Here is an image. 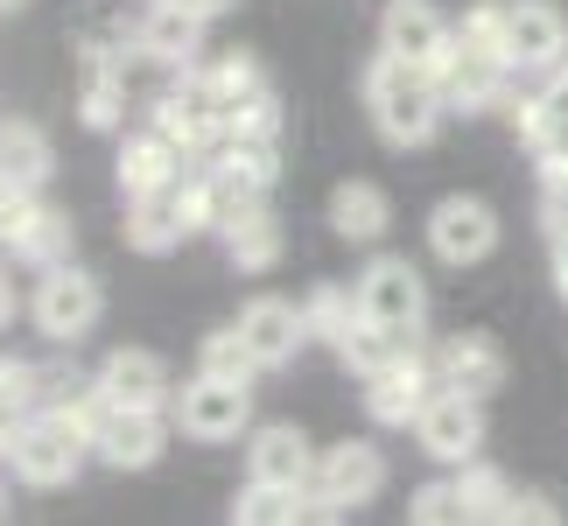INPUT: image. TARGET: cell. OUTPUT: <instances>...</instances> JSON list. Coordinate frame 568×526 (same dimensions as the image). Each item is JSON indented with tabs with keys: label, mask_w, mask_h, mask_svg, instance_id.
Returning <instances> with one entry per match:
<instances>
[{
	"label": "cell",
	"mask_w": 568,
	"mask_h": 526,
	"mask_svg": "<svg viewBox=\"0 0 568 526\" xmlns=\"http://www.w3.org/2000/svg\"><path fill=\"white\" fill-rule=\"evenodd\" d=\"M365 105H373L379 134L400 141V148H422L435 127H443V113H449L435 71H422V63H407V57H393V50H379L373 71H365Z\"/></svg>",
	"instance_id": "obj_1"
},
{
	"label": "cell",
	"mask_w": 568,
	"mask_h": 526,
	"mask_svg": "<svg viewBox=\"0 0 568 526\" xmlns=\"http://www.w3.org/2000/svg\"><path fill=\"white\" fill-rule=\"evenodd\" d=\"M84 449H92V435H84L63 407H42L29 428L14 435V449H8V464L21 485H36V492H50V485H71L78 464H84Z\"/></svg>",
	"instance_id": "obj_2"
},
{
	"label": "cell",
	"mask_w": 568,
	"mask_h": 526,
	"mask_svg": "<svg viewBox=\"0 0 568 526\" xmlns=\"http://www.w3.org/2000/svg\"><path fill=\"white\" fill-rule=\"evenodd\" d=\"M358 310H365V323H379V331L422 337V316H428L422 274H414L407 260H373L365 281H358Z\"/></svg>",
	"instance_id": "obj_3"
},
{
	"label": "cell",
	"mask_w": 568,
	"mask_h": 526,
	"mask_svg": "<svg viewBox=\"0 0 568 526\" xmlns=\"http://www.w3.org/2000/svg\"><path fill=\"white\" fill-rule=\"evenodd\" d=\"M176 422H183V435H196V443H232V435L253 422V393L239 380L196 372V380L176 393Z\"/></svg>",
	"instance_id": "obj_4"
},
{
	"label": "cell",
	"mask_w": 568,
	"mask_h": 526,
	"mask_svg": "<svg viewBox=\"0 0 568 526\" xmlns=\"http://www.w3.org/2000/svg\"><path fill=\"white\" fill-rule=\"evenodd\" d=\"M428 246H435V260H449V267H477V260L498 246V211L485 196H443V204L428 211Z\"/></svg>",
	"instance_id": "obj_5"
},
{
	"label": "cell",
	"mask_w": 568,
	"mask_h": 526,
	"mask_svg": "<svg viewBox=\"0 0 568 526\" xmlns=\"http://www.w3.org/2000/svg\"><path fill=\"white\" fill-rule=\"evenodd\" d=\"M99 281L92 274H78V267H50L42 274V289H36V331L50 337V344H78L84 331L99 323Z\"/></svg>",
	"instance_id": "obj_6"
},
{
	"label": "cell",
	"mask_w": 568,
	"mask_h": 526,
	"mask_svg": "<svg viewBox=\"0 0 568 526\" xmlns=\"http://www.w3.org/2000/svg\"><path fill=\"white\" fill-rule=\"evenodd\" d=\"M435 393H443L435 365L407 351L400 365H386V372H373V380H365V414H373L379 428H414V422H422V407L435 401Z\"/></svg>",
	"instance_id": "obj_7"
},
{
	"label": "cell",
	"mask_w": 568,
	"mask_h": 526,
	"mask_svg": "<svg viewBox=\"0 0 568 526\" xmlns=\"http://www.w3.org/2000/svg\"><path fill=\"white\" fill-rule=\"evenodd\" d=\"M414 435H422V449L435 456V464H456L464 471L477 449H485V414H477L470 393H435V401L422 407V422H414Z\"/></svg>",
	"instance_id": "obj_8"
},
{
	"label": "cell",
	"mask_w": 568,
	"mask_h": 526,
	"mask_svg": "<svg viewBox=\"0 0 568 526\" xmlns=\"http://www.w3.org/2000/svg\"><path fill=\"white\" fill-rule=\"evenodd\" d=\"M379 50L422 63V71H435V63L456 50V29L443 21V8H435V0H393L386 21H379Z\"/></svg>",
	"instance_id": "obj_9"
},
{
	"label": "cell",
	"mask_w": 568,
	"mask_h": 526,
	"mask_svg": "<svg viewBox=\"0 0 568 526\" xmlns=\"http://www.w3.org/2000/svg\"><path fill=\"white\" fill-rule=\"evenodd\" d=\"M506 57H513V71H555L568 57V21L555 0H513L506 8Z\"/></svg>",
	"instance_id": "obj_10"
},
{
	"label": "cell",
	"mask_w": 568,
	"mask_h": 526,
	"mask_svg": "<svg viewBox=\"0 0 568 526\" xmlns=\"http://www.w3.org/2000/svg\"><path fill=\"white\" fill-rule=\"evenodd\" d=\"M435 380H443L449 393H470V401H485V393L506 386V351H498L485 331H464V337H443L428 351Z\"/></svg>",
	"instance_id": "obj_11"
},
{
	"label": "cell",
	"mask_w": 568,
	"mask_h": 526,
	"mask_svg": "<svg viewBox=\"0 0 568 526\" xmlns=\"http://www.w3.org/2000/svg\"><path fill=\"white\" fill-rule=\"evenodd\" d=\"M239 337H246V351L260 358V372H274L310 344V316H302L288 295H260V302H246V316H239Z\"/></svg>",
	"instance_id": "obj_12"
},
{
	"label": "cell",
	"mask_w": 568,
	"mask_h": 526,
	"mask_svg": "<svg viewBox=\"0 0 568 526\" xmlns=\"http://www.w3.org/2000/svg\"><path fill=\"white\" fill-rule=\"evenodd\" d=\"M310 485L331 492L344 513H352V506H373L379 485H386V456L373 443H337V449L316 456V477H310Z\"/></svg>",
	"instance_id": "obj_13"
},
{
	"label": "cell",
	"mask_w": 568,
	"mask_h": 526,
	"mask_svg": "<svg viewBox=\"0 0 568 526\" xmlns=\"http://www.w3.org/2000/svg\"><path fill=\"white\" fill-rule=\"evenodd\" d=\"M162 443H169L162 407H113V414L99 422V435H92V449H99L113 471H148V464L162 456Z\"/></svg>",
	"instance_id": "obj_14"
},
{
	"label": "cell",
	"mask_w": 568,
	"mask_h": 526,
	"mask_svg": "<svg viewBox=\"0 0 568 526\" xmlns=\"http://www.w3.org/2000/svg\"><path fill=\"white\" fill-rule=\"evenodd\" d=\"M506 78H513V63L506 57H477V50H456L435 63V84H443V99L449 105H464V113H485V105L506 99Z\"/></svg>",
	"instance_id": "obj_15"
},
{
	"label": "cell",
	"mask_w": 568,
	"mask_h": 526,
	"mask_svg": "<svg viewBox=\"0 0 568 526\" xmlns=\"http://www.w3.org/2000/svg\"><path fill=\"white\" fill-rule=\"evenodd\" d=\"M99 386H105L113 407H162L169 401V365L155 351H141V344H120V351H105Z\"/></svg>",
	"instance_id": "obj_16"
},
{
	"label": "cell",
	"mask_w": 568,
	"mask_h": 526,
	"mask_svg": "<svg viewBox=\"0 0 568 526\" xmlns=\"http://www.w3.org/2000/svg\"><path fill=\"white\" fill-rule=\"evenodd\" d=\"M134 42H141V50L155 57V63H169V71H190V63L204 57V14L155 0V8H148V21L134 29Z\"/></svg>",
	"instance_id": "obj_17"
},
{
	"label": "cell",
	"mask_w": 568,
	"mask_h": 526,
	"mask_svg": "<svg viewBox=\"0 0 568 526\" xmlns=\"http://www.w3.org/2000/svg\"><path fill=\"white\" fill-rule=\"evenodd\" d=\"M183 155H190V148H183V141H169L162 127H148V134H134V141L120 148V183H126V196L176 190V183H183Z\"/></svg>",
	"instance_id": "obj_18"
},
{
	"label": "cell",
	"mask_w": 568,
	"mask_h": 526,
	"mask_svg": "<svg viewBox=\"0 0 568 526\" xmlns=\"http://www.w3.org/2000/svg\"><path fill=\"white\" fill-rule=\"evenodd\" d=\"M253 477L260 485H288V492H302L316 477V449H310V435L302 428H288V422H274V428H260L253 435Z\"/></svg>",
	"instance_id": "obj_19"
},
{
	"label": "cell",
	"mask_w": 568,
	"mask_h": 526,
	"mask_svg": "<svg viewBox=\"0 0 568 526\" xmlns=\"http://www.w3.org/2000/svg\"><path fill=\"white\" fill-rule=\"evenodd\" d=\"M217 239H225V253H232L239 274H267L274 260H281V218L260 204V196H253L246 211H232L225 225H217Z\"/></svg>",
	"instance_id": "obj_20"
},
{
	"label": "cell",
	"mask_w": 568,
	"mask_h": 526,
	"mask_svg": "<svg viewBox=\"0 0 568 526\" xmlns=\"http://www.w3.org/2000/svg\"><path fill=\"white\" fill-rule=\"evenodd\" d=\"M190 225L176 211V190H148V196H126V246L134 253H169L183 246Z\"/></svg>",
	"instance_id": "obj_21"
},
{
	"label": "cell",
	"mask_w": 568,
	"mask_h": 526,
	"mask_svg": "<svg viewBox=\"0 0 568 526\" xmlns=\"http://www.w3.org/2000/svg\"><path fill=\"white\" fill-rule=\"evenodd\" d=\"M42 414V365L29 358H0V456L14 449V435Z\"/></svg>",
	"instance_id": "obj_22"
},
{
	"label": "cell",
	"mask_w": 568,
	"mask_h": 526,
	"mask_svg": "<svg viewBox=\"0 0 568 526\" xmlns=\"http://www.w3.org/2000/svg\"><path fill=\"white\" fill-rule=\"evenodd\" d=\"M50 169H57V155H50V141H42L29 120H0V175H8V183L42 190Z\"/></svg>",
	"instance_id": "obj_23"
},
{
	"label": "cell",
	"mask_w": 568,
	"mask_h": 526,
	"mask_svg": "<svg viewBox=\"0 0 568 526\" xmlns=\"http://www.w3.org/2000/svg\"><path fill=\"white\" fill-rule=\"evenodd\" d=\"M393 225V211H386V190H373V183H337L331 190V232L337 239H379Z\"/></svg>",
	"instance_id": "obj_24"
},
{
	"label": "cell",
	"mask_w": 568,
	"mask_h": 526,
	"mask_svg": "<svg viewBox=\"0 0 568 526\" xmlns=\"http://www.w3.org/2000/svg\"><path fill=\"white\" fill-rule=\"evenodd\" d=\"M407 351H414V337H400V331H379V323H365V316H358V331H352V337L337 344V358L352 365L358 380H373V372H386V365H400Z\"/></svg>",
	"instance_id": "obj_25"
},
{
	"label": "cell",
	"mask_w": 568,
	"mask_h": 526,
	"mask_svg": "<svg viewBox=\"0 0 568 526\" xmlns=\"http://www.w3.org/2000/svg\"><path fill=\"white\" fill-rule=\"evenodd\" d=\"M302 316H310V337H323V344H344L358 331V295H344V289H331V281H323V289H310V302H302Z\"/></svg>",
	"instance_id": "obj_26"
},
{
	"label": "cell",
	"mask_w": 568,
	"mask_h": 526,
	"mask_svg": "<svg viewBox=\"0 0 568 526\" xmlns=\"http://www.w3.org/2000/svg\"><path fill=\"white\" fill-rule=\"evenodd\" d=\"M14 253L29 260V267H71V218L42 204V211H36V225L21 232V246H14Z\"/></svg>",
	"instance_id": "obj_27"
},
{
	"label": "cell",
	"mask_w": 568,
	"mask_h": 526,
	"mask_svg": "<svg viewBox=\"0 0 568 526\" xmlns=\"http://www.w3.org/2000/svg\"><path fill=\"white\" fill-rule=\"evenodd\" d=\"M196 372H211V380H239V386H246L253 372H260V358L246 351V337H239V323H232V331H211L204 344H196Z\"/></svg>",
	"instance_id": "obj_28"
},
{
	"label": "cell",
	"mask_w": 568,
	"mask_h": 526,
	"mask_svg": "<svg viewBox=\"0 0 568 526\" xmlns=\"http://www.w3.org/2000/svg\"><path fill=\"white\" fill-rule=\"evenodd\" d=\"M407 526H485V519L470 513V498L456 485H422L407 506Z\"/></svg>",
	"instance_id": "obj_29"
},
{
	"label": "cell",
	"mask_w": 568,
	"mask_h": 526,
	"mask_svg": "<svg viewBox=\"0 0 568 526\" xmlns=\"http://www.w3.org/2000/svg\"><path fill=\"white\" fill-rule=\"evenodd\" d=\"M288 519H295V492L288 485H260V477L232 506V526H288Z\"/></svg>",
	"instance_id": "obj_30"
},
{
	"label": "cell",
	"mask_w": 568,
	"mask_h": 526,
	"mask_svg": "<svg viewBox=\"0 0 568 526\" xmlns=\"http://www.w3.org/2000/svg\"><path fill=\"white\" fill-rule=\"evenodd\" d=\"M456 492H464L470 498V513L477 519H498V513H506L513 506V485H506V471H491V464H477V456H470V464H464V477H456Z\"/></svg>",
	"instance_id": "obj_31"
},
{
	"label": "cell",
	"mask_w": 568,
	"mask_h": 526,
	"mask_svg": "<svg viewBox=\"0 0 568 526\" xmlns=\"http://www.w3.org/2000/svg\"><path fill=\"white\" fill-rule=\"evenodd\" d=\"M217 155H225L239 175H253L260 190H267L274 175H281V148H274V141H260V134H225V141H217Z\"/></svg>",
	"instance_id": "obj_32"
},
{
	"label": "cell",
	"mask_w": 568,
	"mask_h": 526,
	"mask_svg": "<svg viewBox=\"0 0 568 526\" xmlns=\"http://www.w3.org/2000/svg\"><path fill=\"white\" fill-rule=\"evenodd\" d=\"M456 42H464V50H477V57H506V8H498V0L470 8L464 21H456ZM506 63H513V57H506Z\"/></svg>",
	"instance_id": "obj_33"
},
{
	"label": "cell",
	"mask_w": 568,
	"mask_h": 526,
	"mask_svg": "<svg viewBox=\"0 0 568 526\" xmlns=\"http://www.w3.org/2000/svg\"><path fill=\"white\" fill-rule=\"evenodd\" d=\"M232 134H260V141H281V99L260 84V92H246L232 105Z\"/></svg>",
	"instance_id": "obj_34"
},
{
	"label": "cell",
	"mask_w": 568,
	"mask_h": 526,
	"mask_svg": "<svg viewBox=\"0 0 568 526\" xmlns=\"http://www.w3.org/2000/svg\"><path fill=\"white\" fill-rule=\"evenodd\" d=\"M36 211H42V196L0 175V246H21V232L36 225Z\"/></svg>",
	"instance_id": "obj_35"
},
{
	"label": "cell",
	"mask_w": 568,
	"mask_h": 526,
	"mask_svg": "<svg viewBox=\"0 0 568 526\" xmlns=\"http://www.w3.org/2000/svg\"><path fill=\"white\" fill-rule=\"evenodd\" d=\"M211 78H217V92H225V105H239L246 92H260V84H267L253 57H217V63H211Z\"/></svg>",
	"instance_id": "obj_36"
},
{
	"label": "cell",
	"mask_w": 568,
	"mask_h": 526,
	"mask_svg": "<svg viewBox=\"0 0 568 526\" xmlns=\"http://www.w3.org/2000/svg\"><path fill=\"white\" fill-rule=\"evenodd\" d=\"M491 526H568V519H561L555 498H540V492H513V506L498 513Z\"/></svg>",
	"instance_id": "obj_37"
},
{
	"label": "cell",
	"mask_w": 568,
	"mask_h": 526,
	"mask_svg": "<svg viewBox=\"0 0 568 526\" xmlns=\"http://www.w3.org/2000/svg\"><path fill=\"white\" fill-rule=\"evenodd\" d=\"M288 526H344V506H337L331 492L302 485V492H295V519H288Z\"/></svg>",
	"instance_id": "obj_38"
},
{
	"label": "cell",
	"mask_w": 568,
	"mask_h": 526,
	"mask_svg": "<svg viewBox=\"0 0 568 526\" xmlns=\"http://www.w3.org/2000/svg\"><path fill=\"white\" fill-rule=\"evenodd\" d=\"M169 8H190V14H204V21H211V14H225L232 0H169Z\"/></svg>",
	"instance_id": "obj_39"
},
{
	"label": "cell",
	"mask_w": 568,
	"mask_h": 526,
	"mask_svg": "<svg viewBox=\"0 0 568 526\" xmlns=\"http://www.w3.org/2000/svg\"><path fill=\"white\" fill-rule=\"evenodd\" d=\"M555 281H561V295H568V232L555 239Z\"/></svg>",
	"instance_id": "obj_40"
},
{
	"label": "cell",
	"mask_w": 568,
	"mask_h": 526,
	"mask_svg": "<svg viewBox=\"0 0 568 526\" xmlns=\"http://www.w3.org/2000/svg\"><path fill=\"white\" fill-rule=\"evenodd\" d=\"M14 316V289H8V274H0V323Z\"/></svg>",
	"instance_id": "obj_41"
},
{
	"label": "cell",
	"mask_w": 568,
	"mask_h": 526,
	"mask_svg": "<svg viewBox=\"0 0 568 526\" xmlns=\"http://www.w3.org/2000/svg\"><path fill=\"white\" fill-rule=\"evenodd\" d=\"M0 8H21V0H0Z\"/></svg>",
	"instance_id": "obj_42"
}]
</instances>
